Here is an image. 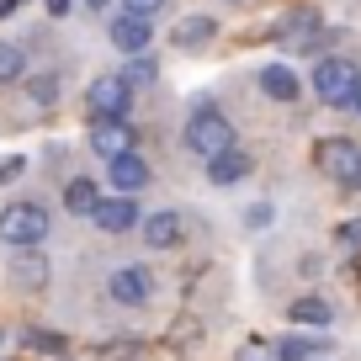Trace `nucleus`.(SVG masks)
<instances>
[{"instance_id": "nucleus-1", "label": "nucleus", "mask_w": 361, "mask_h": 361, "mask_svg": "<svg viewBox=\"0 0 361 361\" xmlns=\"http://www.w3.org/2000/svg\"><path fill=\"white\" fill-rule=\"evenodd\" d=\"M186 149H192L197 159H213V154H224V149H234L239 144V133H234V123H228L224 112H218V102L213 96H192V112H186Z\"/></svg>"}, {"instance_id": "nucleus-2", "label": "nucleus", "mask_w": 361, "mask_h": 361, "mask_svg": "<svg viewBox=\"0 0 361 361\" xmlns=\"http://www.w3.org/2000/svg\"><path fill=\"white\" fill-rule=\"evenodd\" d=\"M314 96L329 106V112H356L361 106V69L350 59L329 54L314 64Z\"/></svg>"}, {"instance_id": "nucleus-3", "label": "nucleus", "mask_w": 361, "mask_h": 361, "mask_svg": "<svg viewBox=\"0 0 361 361\" xmlns=\"http://www.w3.org/2000/svg\"><path fill=\"white\" fill-rule=\"evenodd\" d=\"M48 228H54V218H48L43 202H11V207H0V245L37 250L48 239Z\"/></svg>"}, {"instance_id": "nucleus-4", "label": "nucleus", "mask_w": 361, "mask_h": 361, "mask_svg": "<svg viewBox=\"0 0 361 361\" xmlns=\"http://www.w3.org/2000/svg\"><path fill=\"white\" fill-rule=\"evenodd\" d=\"M85 112L90 123H128L133 112V90L123 85V75H96L85 85Z\"/></svg>"}, {"instance_id": "nucleus-5", "label": "nucleus", "mask_w": 361, "mask_h": 361, "mask_svg": "<svg viewBox=\"0 0 361 361\" xmlns=\"http://www.w3.org/2000/svg\"><path fill=\"white\" fill-rule=\"evenodd\" d=\"M319 170L340 192H361V144L356 138H324L319 144Z\"/></svg>"}, {"instance_id": "nucleus-6", "label": "nucleus", "mask_w": 361, "mask_h": 361, "mask_svg": "<svg viewBox=\"0 0 361 361\" xmlns=\"http://www.w3.org/2000/svg\"><path fill=\"white\" fill-rule=\"evenodd\" d=\"M276 43H282L287 54H324L329 32H324V22H319V11H287L282 22H276Z\"/></svg>"}, {"instance_id": "nucleus-7", "label": "nucleus", "mask_w": 361, "mask_h": 361, "mask_svg": "<svg viewBox=\"0 0 361 361\" xmlns=\"http://www.w3.org/2000/svg\"><path fill=\"white\" fill-rule=\"evenodd\" d=\"M106 298L123 308H138L154 298V271L138 266V260H128V266H112V276H106Z\"/></svg>"}, {"instance_id": "nucleus-8", "label": "nucleus", "mask_w": 361, "mask_h": 361, "mask_svg": "<svg viewBox=\"0 0 361 361\" xmlns=\"http://www.w3.org/2000/svg\"><path fill=\"white\" fill-rule=\"evenodd\" d=\"M207 186H239V180H250V170H255V154H250L245 144H234V149H224V154H213L207 159Z\"/></svg>"}, {"instance_id": "nucleus-9", "label": "nucleus", "mask_w": 361, "mask_h": 361, "mask_svg": "<svg viewBox=\"0 0 361 361\" xmlns=\"http://www.w3.org/2000/svg\"><path fill=\"white\" fill-rule=\"evenodd\" d=\"M90 224L102 228V234H133L144 218H138V197H102V207L90 213Z\"/></svg>"}, {"instance_id": "nucleus-10", "label": "nucleus", "mask_w": 361, "mask_h": 361, "mask_svg": "<svg viewBox=\"0 0 361 361\" xmlns=\"http://www.w3.org/2000/svg\"><path fill=\"white\" fill-rule=\"evenodd\" d=\"M106 180L117 186V197H138L149 180H154V170H149V159L133 149V154H117L112 165H106Z\"/></svg>"}, {"instance_id": "nucleus-11", "label": "nucleus", "mask_w": 361, "mask_h": 361, "mask_svg": "<svg viewBox=\"0 0 361 361\" xmlns=\"http://www.w3.org/2000/svg\"><path fill=\"white\" fill-rule=\"evenodd\" d=\"M138 234H144L149 250H176L180 239H186V218H180L176 207H159V213H149L144 224H138Z\"/></svg>"}, {"instance_id": "nucleus-12", "label": "nucleus", "mask_w": 361, "mask_h": 361, "mask_svg": "<svg viewBox=\"0 0 361 361\" xmlns=\"http://www.w3.org/2000/svg\"><path fill=\"white\" fill-rule=\"evenodd\" d=\"M149 37H154V16H133V11L112 16V48H117V54L138 59L149 48Z\"/></svg>"}, {"instance_id": "nucleus-13", "label": "nucleus", "mask_w": 361, "mask_h": 361, "mask_svg": "<svg viewBox=\"0 0 361 361\" xmlns=\"http://www.w3.org/2000/svg\"><path fill=\"white\" fill-rule=\"evenodd\" d=\"M90 149L112 165L117 154H133L138 149V133H133V123H90Z\"/></svg>"}, {"instance_id": "nucleus-14", "label": "nucleus", "mask_w": 361, "mask_h": 361, "mask_svg": "<svg viewBox=\"0 0 361 361\" xmlns=\"http://www.w3.org/2000/svg\"><path fill=\"white\" fill-rule=\"evenodd\" d=\"M260 90H266L271 102L293 106L298 96H303V80H298V69H293V64H282V59H276V64H266V69H260Z\"/></svg>"}, {"instance_id": "nucleus-15", "label": "nucleus", "mask_w": 361, "mask_h": 361, "mask_svg": "<svg viewBox=\"0 0 361 361\" xmlns=\"http://www.w3.org/2000/svg\"><path fill=\"white\" fill-rule=\"evenodd\" d=\"M48 271H54V266H48L43 250H22V255L11 260V282L27 287V293H43V287H48Z\"/></svg>"}, {"instance_id": "nucleus-16", "label": "nucleus", "mask_w": 361, "mask_h": 361, "mask_svg": "<svg viewBox=\"0 0 361 361\" xmlns=\"http://www.w3.org/2000/svg\"><path fill=\"white\" fill-rule=\"evenodd\" d=\"M213 37H218V22H213V16H202V11L180 16V22L170 27V43H176V48H207Z\"/></svg>"}, {"instance_id": "nucleus-17", "label": "nucleus", "mask_w": 361, "mask_h": 361, "mask_svg": "<svg viewBox=\"0 0 361 361\" xmlns=\"http://www.w3.org/2000/svg\"><path fill=\"white\" fill-rule=\"evenodd\" d=\"M64 207H69L75 218H90L96 207H102V186H96L90 176H69V180H64Z\"/></svg>"}, {"instance_id": "nucleus-18", "label": "nucleus", "mask_w": 361, "mask_h": 361, "mask_svg": "<svg viewBox=\"0 0 361 361\" xmlns=\"http://www.w3.org/2000/svg\"><path fill=\"white\" fill-rule=\"evenodd\" d=\"M287 319H293V324H308V329H324V324H335V308H329V298H293V303H287Z\"/></svg>"}, {"instance_id": "nucleus-19", "label": "nucleus", "mask_w": 361, "mask_h": 361, "mask_svg": "<svg viewBox=\"0 0 361 361\" xmlns=\"http://www.w3.org/2000/svg\"><path fill=\"white\" fill-rule=\"evenodd\" d=\"M117 75H123V85H128V90H149V85H159V59L138 54V59H128Z\"/></svg>"}, {"instance_id": "nucleus-20", "label": "nucleus", "mask_w": 361, "mask_h": 361, "mask_svg": "<svg viewBox=\"0 0 361 361\" xmlns=\"http://www.w3.org/2000/svg\"><path fill=\"white\" fill-rule=\"evenodd\" d=\"M27 80V54L16 43H0V85H16Z\"/></svg>"}, {"instance_id": "nucleus-21", "label": "nucleus", "mask_w": 361, "mask_h": 361, "mask_svg": "<svg viewBox=\"0 0 361 361\" xmlns=\"http://www.w3.org/2000/svg\"><path fill=\"white\" fill-rule=\"evenodd\" d=\"M27 102L32 106H54L59 102V75H27Z\"/></svg>"}, {"instance_id": "nucleus-22", "label": "nucleus", "mask_w": 361, "mask_h": 361, "mask_svg": "<svg viewBox=\"0 0 361 361\" xmlns=\"http://www.w3.org/2000/svg\"><path fill=\"white\" fill-rule=\"evenodd\" d=\"M276 356L282 361H308V356H324V345H319V340H282Z\"/></svg>"}, {"instance_id": "nucleus-23", "label": "nucleus", "mask_w": 361, "mask_h": 361, "mask_svg": "<svg viewBox=\"0 0 361 361\" xmlns=\"http://www.w3.org/2000/svg\"><path fill=\"white\" fill-rule=\"evenodd\" d=\"M27 350H48V356H59L64 350V335H48V329H27Z\"/></svg>"}, {"instance_id": "nucleus-24", "label": "nucleus", "mask_w": 361, "mask_h": 361, "mask_svg": "<svg viewBox=\"0 0 361 361\" xmlns=\"http://www.w3.org/2000/svg\"><path fill=\"white\" fill-rule=\"evenodd\" d=\"M271 218H276V207H271V202H250L245 228H271Z\"/></svg>"}, {"instance_id": "nucleus-25", "label": "nucleus", "mask_w": 361, "mask_h": 361, "mask_svg": "<svg viewBox=\"0 0 361 361\" xmlns=\"http://www.w3.org/2000/svg\"><path fill=\"white\" fill-rule=\"evenodd\" d=\"M27 170V159L22 154H0V186H6V180H16Z\"/></svg>"}, {"instance_id": "nucleus-26", "label": "nucleus", "mask_w": 361, "mask_h": 361, "mask_svg": "<svg viewBox=\"0 0 361 361\" xmlns=\"http://www.w3.org/2000/svg\"><path fill=\"white\" fill-rule=\"evenodd\" d=\"M340 245H345V250H361V218H350V224L340 228Z\"/></svg>"}, {"instance_id": "nucleus-27", "label": "nucleus", "mask_w": 361, "mask_h": 361, "mask_svg": "<svg viewBox=\"0 0 361 361\" xmlns=\"http://www.w3.org/2000/svg\"><path fill=\"white\" fill-rule=\"evenodd\" d=\"M165 0H123V11H133V16H154Z\"/></svg>"}, {"instance_id": "nucleus-28", "label": "nucleus", "mask_w": 361, "mask_h": 361, "mask_svg": "<svg viewBox=\"0 0 361 361\" xmlns=\"http://www.w3.org/2000/svg\"><path fill=\"white\" fill-rule=\"evenodd\" d=\"M239 361H271V350H266V345H260V340H250V345H245V350H239Z\"/></svg>"}, {"instance_id": "nucleus-29", "label": "nucleus", "mask_w": 361, "mask_h": 361, "mask_svg": "<svg viewBox=\"0 0 361 361\" xmlns=\"http://www.w3.org/2000/svg\"><path fill=\"white\" fill-rule=\"evenodd\" d=\"M298 276H324V260H319V255H303V271H298Z\"/></svg>"}, {"instance_id": "nucleus-30", "label": "nucleus", "mask_w": 361, "mask_h": 361, "mask_svg": "<svg viewBox=\"0 0 361 361\" xmlns=\"http://www.w3.org/2000/svg\"><path fill=\"white\" fill-rule=\"evenodd\" d=\"M43 6H48V16H54V22H59V16H69V0H43Z\"/></svg>"}, {"instance_id": "nucleus-31", "label": "nucleus", "mask_w": 361, "mask_h": 361, "mask_svg": "<svg viewBox=\"0 0 361 361\" xmlns=\"http://www.w3.org/2000/svg\"><path fill=\"white\" fill-rule=\"evenodd\" d=\"M6 16H16V0H0V22H6Z\"/></svg>"}, {"instance_id": "nucleus-32", "label": "nucleus", "mask_w": 361, "mask_h": 361, "mask_svg": "<svg viewBox=\"0 0 361 361\" xmlns=\"http://www.w3.org/2000/svg\"><path fill=\"white\" fill-rule=\"evenodd\" d=\"M85 6H90V11H106V6H112V0H85Z\"/></svg>"}, {"instance_id": "nucleus-33", "label": "nucleus", "mask_w": 361, "mask_h": 361, "mask_svg": "<svg viewBox=\"0 0 361 361\" xmlns=\"http://www.w3.org/2000/svg\"><path fill=\"white\" fill-rule=\"evenodd\" d=\"M16 6H27V0H16Z\"/></svg>"}, {"instance_id": "nucleus-34", "label": "nucleus", "mask_w": 361, "mask_h": 361, "mask_svg": "<svg viewBox=\"0 0 361 361\" xmlns=\"http://www.w3.org/2000/svg\"><path fill=\"white\" fill-rule=\"evenodd\" d=\"M0 345H6V335H0Z\"/></svg>"}, {"instance_id": "nucleus-35", "label": "nucleus", "mask_w": 361, "mask_h": 361, "mask_svg": "<svg viewBox=\"0 0 361 361\" xmlns=\"http://www.w3.org/2000/svg\"><path fill=\"white\" fill-rule=\"evenodd\" d=\"M276 361H282V356H276Z\"/></svg>"}, {"instance_id": "nucleus-36", "label": "nucleus", "mask_w": 361, "mask_h": 361, "mask_svg": "<svg viewBox=\"0 0 361 361\" xmlns=\"http://www.w3.org/2000/svg\"><path fill=\"white\" fill-rule=\"evenodd\" d=\"M356 112H361V106H356Z\"/></svg>"}]
</instances>
